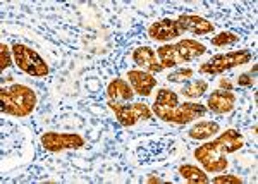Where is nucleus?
Listing matches in <instances>:
<instances>
[{"label":"nucleus","mask_w":258,"mask_h":184,"mask_svg":"<svg viewBox=\"0 0 258 184\" xmlns=\"http://www.w3.org/2000/svg\"><path fill=\"white\" fill-rule=\"evenodd\" d=\"M243 135L236 129H227L210 143H205L195 150V158L203 165L207 172H224L229 162L227 155L243 148Z\"/></svg>","instance_id":"f257e3e1"},{"label":"nucleus","mask_w":258,"mask_h":184,"mask_svg":"<svg viewBox=\"0 0 258 184\" xmlns=\"http://www.w3.org/2000/svg\"><path fill=\"white\" fill-rule=\"evenodd\" d=\"M2 114L14 117H28L36 107V93L30 86L11 85L0 90Z\"/></svg>","instance_id":"f03ea898"},{"label":"nucleus","mask_w":258,"mask_h":184,"mask_svg":"<svg viewBox=\"0 0 258 184\" xmlns=\"http://www.w3.org/2000/svg\"><path fill=\"white\" fill-rule=\"evenodd\" d=\"M207 52V47L197 40H181L176 45H162L157 50L159 62L165 68H174V66L184 64V62L197 60Z\"/></svg>","instance_id":"7ed1b4c3"},{"label":"nucleus","mask_w":258,"mask_h":184,"mask_svg":"<svg viewBox=\"0 0 258 184\" xmlns=\"http://www.w3.org/2000/svg\"><path fill=\"white\" fill-rule=\"evenodd\" d=\"M12 55H14V62L19 66L21 71H24L26 74L35 78H45L48 76L50 69L47 62L43 60L38 52H35L33 48L26 47L23 43L12 45Z\"/></svg>","instance_id":"20e7f679"},{"label":"nucleus","mask_w":258,"mask_h":184,"mask_svg":"<svg viewBox=\"0 0 258 184\" xmlns=\"http://www.w3.org/2000/svg\"><path fill=\"white\" fill-rule=\"evenodd\" d=\"M251 60V52L249 50H239V52H231V53H219L214 55L210 60H207L205 64L200 66V73L202 74H222L226 71L236 68V66H243L248 64Z\"/></svg>","instance_id":"39448f33"},{"label":"nucleus","mask_w":258,"mask_h":184,"mask_svg":"<svg viewBox=\"0 0 258 184\" xmlns=\"http://www.w3.org/2000/svg\"><path fill=\"white\" fill-rule=\"evenodd\" d=\"M155 115L164 122L170 124H188L191 120H198L200 117L207 114V107L200 105V103H182L174 108L167 110H160V108H153Z\"/></svg>","instance_id":"423d86ee"},{"label":"nucleus","mask_w":258,"mask_h":184,"mask_svg":"<svg viewBox=\"0 0 258 184\" xmlns=\"http://www.w3.org/2000/svg\"><path fill=\"white\" fill-rule=\"evenodd\" d=\"M109 107L115 114V119L119 120L120 126H135L140 120L152 119V112L147 103H117L109 100Z\"/></svg>","instance_id":"0eeeda50"},{"label":"nucleus","mask_w":258,"mask_h":184,"mask_svg":"<svg viewBox=\"0 0 258 184\" xmlns=\"http://www.w3.org/2000/svg\"><path fill=\"white\" fill-rule=\"evenodd\" d=\"M41 145L47 152L57 153L66 150H78L85 146V140L76 133H45L41 136Z\"/></svg>","instance_id":"6e6552de"},{"label":"nucleus","mask_w":258,"mask_h":184,"mask_svg":"<svg viewBox=\"0 0 258 184\" xmlns=\"http://www.w3.org/2000/svg\"><path fill=\"white\" fill-rule=\"evenodd\" d=\"M177 26L182 33H191V35H209V33L215 31V26L210 23V21L200 18V16H193V14H182L176 19Z\"/></svg>","instance_id":"1a4fd4ad"},{"label":"nucleus","mask_w":258,"mask_h":184,"mask_svg":"<svg viewBox=\"0 0 258 184\" xmlns=\"http://www.w3.org/2000/svg\"><path fill=\"white\" fill-rule=\"evenodd\" d=\"M182 31L177 26V21L174 19H160L155 21L148 28V36L155 41H169L172 38H179Z\"/></svg>","instance_id":"9d476101"},{"label":"nucleus","mask_w":258,"mask_h":184,"mask_svg":"<svg viewBox=\"0 0 258 184\" xmlns=\"http://www.w3.org/2000/svg\"><path fill=\"white\" fill-rule=\"evenodd\" d=\"M127 79H129V85L135 90V93L140 95V97H150L152 90L157 86V79L150 73H147V71H136V69L129 71Z\"/></svg>","instance_id":"9b49d317"},{"label":"nucleus","mask_w":258,"mask_h":184,"mask_svg":"<svg viewBox=\"0 0 258 184\" xmlns=\"http://www.w3.org/2000/svg\"><path fill=\"white\" fill-rule=\"evenodd\" d=\"M207 107H209V110H212L217 115L229 114V112L234 110V107H236V95L232 93V91L217 90L209 97Z\"/></svg>","instance_id":"f8f14e48"},{"label":"nucleus","mask_w":258,"mask_h":184,"mask_svg":"<svg viewBox=\"0 0 258 184\" xmlns=\"http://www.w3.org/2000/svg\"><path fill=\"white\" fill-rule=\"evenodd\" d=\"M133 60H135L136 66H140V68H143V71H147V73H162L164 71V66L160 64L159 60H157V52L155 50H152L150 47H138L133 52Z\"/></svg>","instance_id":"ddd939ff"},{"label":"nucleus","mask_w":258,"mask_h":184,"mask_svg":"<svg viewBox=\"0 0 258 184\" xmlns=\"http://www.w3.org/2000/svg\"><path fill=\"white\" fill-rule=\"evenodd\" d=\"M107 95H109L110 102L117 103H129L133 100V88L129 86L126 79H114L107 86Z\"/></svg>","instance_id":"4468645a"},{"label":"nucleus","mask_w":258,"mask_h":184,"mask_svg":"<svg viewBox=\"0 0 258 184\" xmlns=\"http://www.w3.org/2000/svg\"><path fill=\"white\" fill-rule=\"evenodd\" d=\"M220 126L214 120H202V122L195 124L193 128L188 131V135L191 140H207L212 135H217Z\"/></svg>","instance_id":"2eb2a0df"},{"label":"nucleus","mask_w":258,"mask_h":184,"mask_svg":"<svg viewBox=\"0 0 258 184\" xmlns=\"http://www.w3.org/2000/svg\"><path fill=\"white\" fill-rule=\"evenodd\" d=\"M179 105L177 93L169 88H162L157 93V98L153 102V108H160V110H167V108H174Z\"/></svg>","instance_id":"dca6fc26"},{"label":"nucleus","mask_w":258,"mask_h":184,"mask_svg":"<svg viewBox=\"0 0 258 184\" xmlns=\"http://www.w3.org/2000/svg\"><path fill=\"white\" fill-rule=\"evenodd\" d=\"M179 174H181V177L189 184H207L209 182L207 174L195 165H181L179 167Z\"/></svg>","instance_id":"f3484780"},{"label":"nucleus","mask_w":258,"mask_h":184,"mask_svg":"<svg viewBox=\"0 0 258 184\" xmlns=\"http://www.w3.org/2000/svg\"><path fill=\"white\" fill-rule=\"evenodd\" d=\"M207 90H209V83L203 81V79H195L189 85L182 86L181 93L184 95L186 98H200L202 95L207 93Z\"/></svg>","instance_id":"a211bd4d"},{"label":"nucleus","mask_w":258,"mask_h":184,"mask_svg":"<svg viewBox=\"0 0 258 184\" xmlns=\"http://www.w3.org/2000/svg\"><path fill=\"white\" fill-rule=\"evenodd\" d=\"M212 45L214 47H227V45H234L239 41V36L236 33H229V31H224V33H219L217 36L210 38Z\"/></svg>","instance_id":"6ab92c4d"},{"label":"nucleus","mask_w":258,"mask_h":184,"mask_svg":"<svg viewBox=\"0 0 258 184\" xmlns=\"http://www.w3.org/2000/svg\"><path fill=\"white\" fill-rule=\"evenodd\" d=\"M195 76V71L189 69V68H181L177 71H174V73H170L167 76V81H172V83H182V81H188Z\"/></svg>","instance_id":"aec40b11"},{"label":"nucleus","mask_w":258,"mask_h":184,"mask_svg":"<svg viewBox=\"0 0 258 184\" xmlns=\"http://www.w3.org/2000/svg\"><path fill=\"white\" fill-rule=\"evenodd\" d=\"M256 73H258V66H253V69H249L248 73H243L238 78V85L243 88H249L255 85V79H256Z\"/></svg>","instance_id":"412c9836"},{"label":"nucleus","mask_w":258,"mask_h":184,"mask_svg":"<svg viewBox=\"0 0 258 184\" xmlns=\"http://www.w3.org/2000/svg\"><path fill=\"white\" fill-rule=\"evenodd\" d=\"M12 64L11 60V52H9V47H7L6 43L0 45V68H2V71L9 69Z\"/></svg>","instance_id":"4be33fe9"},{"label":"nucleus","mask_w":258,"mask_h":184,"mask_svg":"<svg viewBox=\"0 0 258 184\" xmlns=\"http://www.w3.org/2000/svg\"><path fill=\"white\" fill-rule=\"evenodd\" d=\"M215 184H241L243 179L239 175H219V177L214 179Z\"/></svg>","instance_id":"5701e85b"},{"label":"nucleus","mask_w":258,"mask_h":184,"mask_svg":"<svg viewBox=\"0 0 258 184\" xmlns=\"http://www.w3.org/2000/svg\"><path fill=\"white\" fill-rule=\"evenodd\" d=\"M220 90L231 91V90H232V85H231V81H227V79H222V81H220Z\"/></svg>","instance_id":"b1692460"},{"label":"nucleus","mask_w":258,"mask_h":184,"mask_svg":"<svg viewBox=\"0 0 258 184\" xmlns=\"http://www.w3.org/2000/svg\"><path fill=\"white\" fill-rule=\"evenodd\" d=\"M147 182L152 184V182H164V181H162L160 177H148V179H147Z\"/></svg>","instance_id":"393cba45"}]
</instances>
